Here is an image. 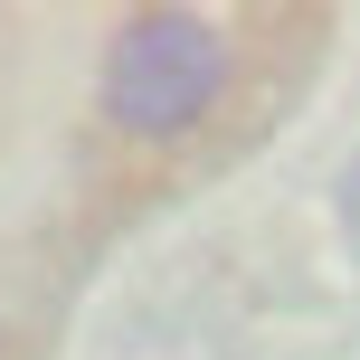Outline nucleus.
I'll use <instances>...</instances> for the list:
<instances>
[{"label": "nucleus", "instance_id": "obj_1", "mask_svg": "<svg viewBox=\"0 0 360 360\" xmlns=\"http://www.w3.org/2000/svg\"><path fill=\"white\" fill-rule=\"evenodd\" d=\"M228 95V38L199 10H143L105 48V114L143 143H171Z\"/></svg>", "mask_w": 360, "mask_h": 360}]
</instances>
